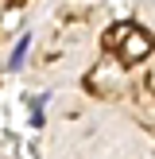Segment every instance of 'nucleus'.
Returning a JSON list of instances; mask_svg holds the SVG:
<instances>
[{"instance_id": "obj_1", "label": "nucleus", "mask_w": 155, "mask_h": 159, "mask_svg": "<svg viewBox=\"0 0 155 159\" xmlns=\"http://www.w3.org/2000/svg\"><path fill=\"white\" fill-rule=\"evenodd\" d=\"M116 51H120L124 62H140V58H147V51H151V39H147L144 31H128V39H124Z\"/></svg>"}, {"instance_id": "obj_2", "label": "nucleus", "mask_w": 155, "mask_h": 159, "mask_svg": "<svg viewBox=\"0 0 155 159\" xmlns=\"http://www.w3.org/2000/svg\"><path fill=\"white\" fill-rule=\"evenodd\" d=\"M27 51H31V31H23V35H20V43L12 47V54H8V62H4V66H8V74H20V70H23V62H27Z\"/></svg>"}]
</instances>
